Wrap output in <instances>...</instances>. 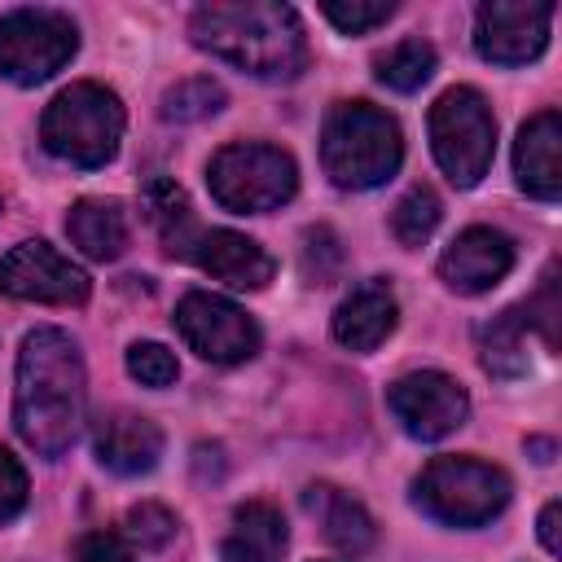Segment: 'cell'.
Here are the masks:
<instances>
[{
    "mask_svg": "<svg viewBox=\"0 0 562 562\" xmlns=\"http://www.w3.org/2000/svg\"><path fill=\"white\" fill-rule=\"evenodd\" d=\"M189 35L202 53L255 79H294L307 66V35L290 4H202Z\"/></svg>",
    "mask_w": 562,
    "mask_h": 562,
    "instance_id": "cell-2",
    "label": "cell"
},
{
    "mask_svg": "<svg viewBox=\"0 0 562 562\" xmlns=\"http://www.w3.org/2000/svg\"><path fill=\"white\" fill-rule=\"evenodd\" d=\"M395 321H400L395 290L386 281H360L334 312V338L351 351H373L378 342L391 338Z\"/></svg>",
    "mask_w": 562,
    "mask_h": 562,
    "instance_id": "cell-17",
    "label": "cell"
},
{
    "mask_svg": "<svg viewBox=\"0 0 562 562\" xmlns=\"http://www.w3.org/2000/svg\"><path fill=\"white\" fill-rule=\"evenodd\" d=\"M66 237L97 263L119 259L127 246V215L114 198H79L66 215Z\"/></svg>",
    "mask_w": 562,
    "mask_h": 562,
    "instance_id": "cell-20",
    "label": "cell"
},
{
    "mask_svg": "<svg viewBox=\"0 0 562 562\" xmlns=\"http://www.w3.org/2000/svg\"><path fill=\"white\" fill-rule=\"evenodd\" d=\"M413 501L448 527H483L509 505L505 470L479 457H435L413 483Z\"/></svg>",
    "mask_w": 562,
    "mask_h": 562,
    "instance_id": "cell-5",
    "label": "cell"
},
{
    "mask_svg": "<svg viewBox=\"0 0 562 562\" xmlns=\"http://www.w3.org/2000/svg\"><path fill=\"white\" fill-rule=\"evenodd\" d=\"M123 101L105 88V83H70L61 88L44 119H40V140L53 158L70 162V167H105L114 154H119V140H123Z\"/></svg>",
    "mask_w": 562,
    "mask_h": 562,
    "instance_id": "cell-4",
    "label": "cell"
},
{
    "mask_svg": "<svg viewBox=\"0 0 562 562\" xmlns=\"http://www.w3.org/2000/svg\"><path fill=\"white\" fill-rule=\"evenodd\" d=\"M13 426L40 457H61L83 426V356L66 329L40 325L22 338Z\"/></svg>",
    "mask_w": 562,
    "mask_h": 562,
    "instance_id": "cell-1",
    "label": "cell"
},
{
    "mask_svg": "<svg viewBox=\"0 0 562 562\" xmlns=\"http://www.w3.org/2000/svg\"><path fill=\"white\" fill-rule=\"evenodd\" d=\"M75 562H132V549L119 531H83L75 540Z\"/></svg>",
    "mask_w": 562,
    "mask_h": 562,
    "instance_id": "cell-31",
    "label": "cell"
},
{
    "mask_svg": "<svg viewBox=\"0 0 562 562\" xmlns=\"http://www.w3.org/2000/svg\"><path fill=\"white\" fill-rule=\"evenodd\" d=\"M176 329L211 364H241L259 351V325L228 299L211 290H189L176 303Z\"/></svg>",
    "mask_w": 562,
    "mask_h": 562,
    "instance_id": "cell-9",
    "label": "cell"
},
{
    "mask_svg": "<svg viewBox=\"0 0 562 562\" xmlns=\"http://www.w3.org/2000/svg\"><path fill=\"white\" fill-rule=\"evenodd\" d=\"M79 48V31L57 9H9L0 18V75L35 88L53 79Z\"/></svg>",
    "mask_w": 562,
    "mask_h": 562,
    "instance_id": "cell-8",
    "label": "cell"
},
{
    "mask_svg": "<svg viewBox=\"0 0 562 562\" xmlns=\"http://www.w3.org/2000/svg\"><path fill=\"white\" fill-rule=\"evenodd\" d=\"M26 470L18 465V457L9 448H0V522H9L22 505H26Z\"/></svg>",
    "mask_w": 562,
    "mask_h": 562,
    "instance_id": "cell-32",
    "label": "cell"
},
{
    "mask_svg": "<svg viewBox=\"0 0 562 562\" xmlns=\"http://www.w3.org/2000/svg\"><path fill=\"white\" fill-rule=\"evenodd\" d=\"M514 268V241L501 228L474 224L452 237V246L439 255V277L457 294H483Z\"/></svg>",
    "mask_w": 562,
    "mask_h": 562,
    "instance_id": "cell-13",
    "label": "cell"
},
{
    "mask_svg": "<svg viewBox=\"0 0 562 562\" xmlns=\"http://www.w3.org/2000/svg\"><path fill=\"white\" fill-rule=\"evenodd\" d=\"M404 158L400 123L369 101H338L321 127V162L338 189H373Z\"/></svg>",
    "mask_w": 562,
    "mask_h": 562,
    "instance_id": "cell-3",
    "label": "cell"
},
{
    "mask_svg": "<svg viewBox=\"0 0 562 562\" xmlns=\"http://www.w3.org/2000/svg\"><path fill=\"white\" fill-rule=\"evenodd\" d=\"M303 505H307V514L321 522V536H325L338 553L360 558V553L373 549L378 527H373L369 509H364L356 496H347V492H338V487H329V483H312V487L303 492Z\"/></svg>",
    "mask_w": 562,
    "mask_h": 562,
    "instance_id": "cell-18",
    "label": "cell"
},
{
    "mask_svg": "<svg viewBox=\"0 0 562 562\" xmlns=\"http://www.w3.org/2000/svg\"><path fill=\"white\" fill-rule=\"evenodd\" d=\"M386 408L395 413V422L413 435V439H443L452 435L465 413H470V395L457 378L422 369V373H404L400 382H391L386 391Z\"/></svg>",
    "mask_w": 562,
    "mask_h": 562,
    "instance_id": "cell-12",
    "label": "cell"
},
{
    "mask_svg": "<svg viewBox=\"0 0 562 562\" xmlns=\"http://www.w3.org/2000/svg\"><path fill=\"white\" fill-rule=\"evenodd\" d=\"M558 514H562L558 501H549V505L540 509V544H544L549 553H562V544H558Z\"/></svg>",
    "mask_w": 562,
    "mask_h": 562,
    "instance_id": "cell-33",
    "label": "cell"
},
{
    "mask_svg": "<svg viewBox=\"0 0 562 562\" xmlns=\"http://www.w3.org/2000/svg\"><path fill=\"white\" fill-rule=\"evenodd\" d=\"M92 448H97V461L114 474H149L162 457V430L140 413L114 408L97 417Z\"/></svg>",
    "mask_w": 562,
    "mask_h": 562,
    "instance_id": "cell-14",
    "label": "cell"
},
{
    "mask_svg": "<svg viewBox=\"0 0 562 562\" xmlns=\"http://www.w3.org/2000/svg\"><path fill=\"white\" fill-rule=\"evenodd\" d=\"M553 26V4L549 0H492L474 18V48L479 57L496 66H527L544 53Z\"/></svg>",
    "mask_w": 562,
    "mask_h": 562,
    "instance_id": "cell-11",
    "label": "cell"
},
{
    "mask_svg": "<svg viewBox=\"0 0 562 562\" xmlns=\"http://www.w3.org/2000/svg\"><path fill=\"white\" fill-rule=\"evenodd\" d=\"M439 215H443V206H439L435 189L413 184V189L395 202V211H391V233H395L404 246H422V241L435 233Z\"/></svg>",
    "mask_w": 562,
    "mask_h": 562,
    "instance_id": "cell-25",
    "label": "cell"
},
{
    "mask_svg": "<svg viewBox=\"0 0 562 562\" xmlns=\"http://www.w3.org/2000/svg\"><path fill=\"white\" fill-rule=\"evenodd\" d=\"M522 316H527V321H540L544 342H549V347H558V268H553V263L544 268L540 290H536V299L522 307Z\"/></svg>",
    "mask_w": 562,
    "mask_h": 562,
    "instance_id": "cell-30",
    "label": "cell"
},
{
    "mask_svg": "<svg viewBox=\"0 0 562 562\" xmlns=\"http://www.w3.org/2000/svg\"><path fill=\"white\" fill-rule=\"evenodd\" d=\"M206 184H211V198L224 206V211H237V215H263V211H277L294 198L299 189V167L285 149L277 145H263V140H237V145H224L211 167H206Z\"/></svg>",
    "mask_w": 562,
    "mask_h": 562,
    "instance_id": "cell-6",
    "label": "cell"
},
{
    "mask_svg": "<svg viewBox=\"0 0 562 562\" xmlns=\"http://www.w3.org/2000/svg\"><path fill=\"white\" fill-rule=\"evenodd\" d=\"M202 272H211L215 281L233 285V290H263L277 272V259L246 233L233 228H211L202 233V241L193 246V259Z\"/></svg>",
    "mask_w": 562,
    "mask_h": 562,
    "instance_id": "cell-15",
    "label": "cell"
},
{
    "mask_svg": "<svg viewBox=\"0 0 562 562\" xmlns=\"http://www.w3.org/2000/svg\"><path fill=\"white\" fill-rule=\"evenodd\" d=\"M430 149L457 189H470L487 176L496 154V119L483 92L461 83L430 105Z\"/></svg>",
    "mask_w": 562,
    "mask_h": 562,
    "instance_id": "cell-7",
    "label": "cell"
},
{
    "mask_svg": "<svg viewBox=\"0 0 562 562\" xmlns=\"http://www.w3.org/2000/svg\"><path fill=\"white\" fill-rule=\"evenodd\" d=\"M224 105V88L211 79V75H193V79H180L176 88L162 92V105L158 114L167 123H198L206 114H215Z\"/></svg>",
    "mask_w": 562,
    "mask_h": 562,
    "instance_id": "cell-24",
    "label": "cell"
},
{
    "mask_svg": "<svg viewBox=\"0 0 562 562\" xmlns=\"http://www.w3.org/2000/svg\"><path fill=\"white\" fill-rule=\"evenodd\" d=\"M127 536L140 544V549H162L171 536H176V514L154 505V501H140L127 509Z\"/></svg>",
    "mask_w": 562,
    "mask_h": 562,
    "instance_id": "cell-29",
    "label": "cell"
},
{
    "mask_svg": "<svg viewBox=\"0 0 562 562\" xmlns=\"http://www.w3.org/2000/svg\"><path fill=\"white\" fill-rule=\"evenodd\" d=\"M321 13L342 31V35H364L382 26L395 13V0H325Z\"/></svg>",
    "mask_w": 562,
    "mask_h": 562,
    "instance_id": "cell-26",
    "label": "cell"
},
{
    "mask_svg": "<svg viewBox=\"0 0 562 562\" xmlns=\"http://www.w3.org/2000/svg\"><path fill=\"white\" fill-rule=\"evenodd\" d=\"M558 149H562V119L558 110H540L536 119L522 123L518 140H514V171H518V184L540 198V202H553L562 193V162H558Z\"/></svg>",
    "mask_w": 562,
    "mask_h": 562,
    "instance_id": "cell-16",
    "label": "cell"
},
{
    "mask_svg": "<svg viewBox=\"0 0 562 562\" xmlns=\"http://www.w3.org/2000/svg\"><path fill=\"white\" fill-rule=\"evenodd\" d=\"M290 544L285 518L277 505L268 501H246L233 509V527L220 540V558L224 562H281Z\"/></svg>",
    "mask_w": 562,
    "mask_h": 562,
    "instance_id": "cell-19",
    "label": "cell"
},
{
    "mask_svg": "<svg viewBox=\"0 0 562 562\" xmlns=\"http://www.w3.org/2000/svg\"><path fill=\"white\" fill-rule=\"evenodd\" d=\"M479 360L492 378H522L527 373V316L522 307H505L479 329Z\"/></svg>",
    "mask_w": 562,
    "mask_h": 562,
    "instance_id": "cell-22",
    "label": "cell"
},
{
    "mask_svg": "<svg viewBox=\"0 0 562 562\" xmlns=\"http://www.w3.org/2000/svg\"><path fill=\"white\" fill-rule=\"evenodd\" d=\"M145 206H149V220H154V233H158L162 250L176 255V259H193V246L202 241V228L193 220V206H189L184 189L167 176H149Z\"/></svg>",
    "mask_w": 562,
    "mask_h": 562,
    "instance_id": "cell-21",
    "label": "cell"
},
{
    "mask_svg": "<svg viewBox=\"0 0 562 562\" xmlns=\"http://www.w3.org/2000/svg\"><path fill=\"white\" fill-rule=\"evenodd\" d=\"M127 373L145 386H171L180 378V364L162 342H132L127 347Z\"/></svg>",
    "mask_w": 562,
    "mask_h": 562,
    "instance_id": "cell-28",
    "label": "cell"
},
{
    "mask_svg": "<svg viewBox=\"0 0 562 562\" xmlns=\"http://www.w3.org/2000/svg\"><path fill=\"white\" fill-rule=\"evenodd\" d=\"M92 281L79 263L57 255L48 241H22L9 255H0V294L26 299V303H57V307H79L88 299Z\"/></svg>",
    "mask_w": 562,
    "mask_h": 562,
    "instance_id": "cell-10",
    "label": "cell"
},
{
    "mask_svg": "<svg viewBox=\"0 0 562 562\" xmlns=\"http://www.w3.org/2000/svg\"><path fill=\"white\" fill-rule=\"evenodd\" d=\"M338 268H342L338 237L329 228H307V237H303V277L312 285H329L338 277Z\"/></svg>",
    "mask_w": 562,
    "mask_h": 562,
    "instance_id": "cell-27",
    "label": "cell"
},
{
    "mask_svg": "<svg viewBox=\"0 0 562 562\" xmlns=\"http://www.w3.org/2000/svg\"><path fill=\"white\" fill-rule=\"evenodd\" d=\"M378 79L395 92H417L430 75H435V44L422 35H408L400 44H391L386 53H378Z\"/></svg>",
    "mask_w": 562,
    "mask_h": 562,
    "instance_id": "cell-23",
    "label": "cell"
}]
</instances>
